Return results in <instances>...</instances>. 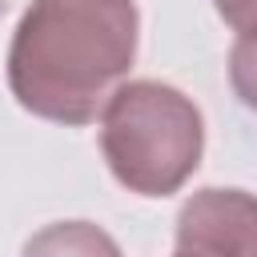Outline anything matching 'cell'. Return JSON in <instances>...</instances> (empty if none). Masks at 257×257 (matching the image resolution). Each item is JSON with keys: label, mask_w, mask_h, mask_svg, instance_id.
<instances>
[{"label": "cell", "mask_w": 257, "mask_h": 257, "mask_svg": "<svg viewBox=\"0 0 257 257\" xmlns=\"http://www.w3.org/2000/svg\"><path fill=\"white\" fill-rule=\"evenodd\" d=\"M0 4H4V0H0Z\"/></svg>", "instance_id": "52a82bcc"}, {"label": "cell", "mask_w": 257, "mask_h": 257, "mask_svg": "<svg viewBox=\"0 0 257 257\" xmlns=\"http://www.w3.org/2000/svg\"><path fill=\"white\" fill-rule=\"evenodd\" d=\"M229 80H233V92L241 96V104L257 112V32L237 36V44L229 52Z\"/></svg>", "instance_id": "5b68a950"}, {"label": "cell", "mask_w": 257, "mask_h": 257, "mask_svg": "<svg viewBox=\"0 0 257 257\" xmlns=\"http://www.w3.org/2000/svg\"><path fill=\"white\" fill-rule=\"evenodd\" d=\"M24 257H120V245L92 221H56L24 245Z\"/></svg>", "instance_id": "277c9868"}, {"label": "cell", "mask_w": 257, "mask_h": 257, "mask_svg": "<svg viewBox=\"0 0 257 257\" xmlns=\"http://www.w3.org/2000/svg\"><path fill=\"white\" fill-rule=\"evenodd\" d=\"M213 8L233 32H241V36L257 32V0H213Z\"/></svg>", "instance_id": "8992f818"}, {"label": "cell", "mask_w": 257, "mask_h": 257, "mask_svg": "<svg viewBox=\"0 0 257 257\" xmlns=\"http://www.w3.org/2000/svg\"><path fill=\"white\" fill-rule=\"evenodd\" d=\"M205 124L197 104L161 80L120 84L100 112V153L112 177L141 197L177 193L201 165Z\"/></svg>", "instance_id": "7a4b0ae2"}, {"label": "cell", "mask_w": 257, "mask_h": 257, "mask_svg": "<svg viewBox=\"0 0 257 257\" xmlns=\"http://www.w3.org/2000/svg\"><path fill=\"white\" fill-rule=\"evenodd\" d=\"M177 257H257V197L201 189L177 213Z\"/></svg>", "instance_id": "3957f363"}, {"label": "cell", "mask_w": 257, "mask_h": 257, "mask_svg": "<svg viewBox=\"0 0 257 257\" xmlns=\"http://www.w3.org/2000/svg\"><path fill=\"white\" fill-rule=\"evenodd\" d=\"M133 0H32L8 48L12 96L56 124H88L137 56Z\"/></svg>", "instance_id": "6da1fadb"}]
</instances>
